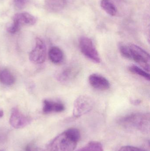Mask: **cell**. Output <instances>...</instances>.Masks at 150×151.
Returning <instances> with one entry per match:
<instances>
[{"mask_svg":"<svg viewBox=\"0 0 150 151\" xmlns=\"http://www.w3.org/2000/svg\"><path fill=\"white\" fill-rule=\"evenodd\" d=\"M67 0H45V6L47 11L50 12H57L64 9Z\"/></svg>","mask_w":150,"mask_h":151,"instance_id":"7c38bea8","label":"cell"},{"mask_svg":"<svg viewBox=\"0 0 150 151\" xmlns=\"http://www.w3.org/2000/svg\"><path fill=\"white\" fill-rule=\"evenodd\" d=\"M48 57L50 61L54 64L60 63L64 59V54L62 50L57 47H53L48 52Z\"/></svg>","mask_w":150,"mask_h":151,"instance_id":"4fadbf2b","label":"cell"},{"mask_svg":"<svg viewBox=\"0 0 150 151\" xmlns=\"http://www.w3.org/2000/svg\"><path fill=\"white\" fill-rule=\"evenodd\" d=\"M80 67L76 64H70L57 72L55 76L59 81L68 83L72 81L80 72Z\"/></svg>","mask_w":150,"mask_h":151,"instance_id":"8992f818","label":"cell"},{"mask_svg":"<svg viewBox=\"0 0 150 151\" xmlns=\"http://www.w3.org/2000/svg\"><path fill=\"white\" fill-rule=\"evenodd\" d=\"M103 145L97 141L90 142L86 145L77 151H104Z\"/></svg>","mask_w":150,"mask_h":151,"instance_id":"2e32d148","label":"cell"},{"mask_svg":"<svg viewBox=\"0 0 150 151\" xmlns=\"http://www.w3.org/2000/svg\"><path fill=\"white\" fill-rule=\"evenodd\" d=\"M65 107L63 103L58 101L45 99L43 101V107L42 111L45 114L51 113H60L65 110Z\"/></svg>","mask_w":150,"mask_h":151,"instance_id":"8fae6325","label":"cell"},{"mask_svg":"<svg viewBox=\"0 0 150 151\" xmlns=\"http://www.w3.org/2000/svg\"><path fill=\"white\" fill-rule=\"evenodd\" d=\"M119 50L120 53L123 57L129 59V46L121 44L119 47Z\"/></svg>","mask_w":150,"mask_h":151,"instance_id":"d6986e66","label":"cell"},{"mask_svg":"<svg viewBox=\"0 0 150 151\" xmlns=\"http://www.w3.org/2000/svg\"><path fill=\"white\" fill-rule=\"evenodd\" d=\"M46 56V48L43 41L37 38L33 49L29 54V59L34 63L41 64L45 62Z\"/></svg>","mask_w":150,"mask_h":151,"instance_id":"52a82bcc","label":"cell"},{"mask_svg":"<svg viewBox=\"0 0 150 151\" xmlns=\"http://www.w3.org/2000/svg\"><path fill=\"white\" fill-rule=\"evenodd\" d=\"M100 6L102 9L111 16H115L117 13V9L111 0H101Z\"/></svg>","mask_w":150,"mask_h":151,"instance_id":"9a60e30c","label":"cell"},{"mask_svg":"<svg viewBox=\"0 0 150 151\" xmlns=\"http://www.w3.org/2000/svg\"><path fill=\"white\" fill-rule=\"evenodd\" d=\"M133 104H140V101L139 100H133Z\"/></svg>","mask_w":150,"mask_h":151,"instance_id":"7402d4cb","label":"cell"},{"mask_svg":"<svg viewBox=\"0 0 150 151\" xmlns=\"http://www.w3.org/2000/svg\"><path fill=\"white\" fill-rule=\"evenodd\" d=\"M121 126L128 130L139 131L148 134L150 130V116L149 114L135 113L121 118L119 121Z\"/></svg>","mask_w":150,"mask_h":151,"instance_id":"7a4b0ae2","label":"cell"},{"mask_svg":"<svg viewBox=\"0 0 150 151\" xmlns=\"http://www.w3.org/2000/svg\"><path fill=\"white\" fill-rule=\"evenodd\" d=\"M118 151H146L143 149L132 146H124L122 147Z\"/></svg>","mask_w":150,"mask_h":151,"instance_id":"44dd1931","label":"cell"},{"mask_svg":"<svg viewBox=\"0 0 150 151\" xmlns=\"http://www.w3.org/2000/svg\"><path fill=\"white\" fill-rule=\"evenodd\" d=\"M79 46L82 54L92 62L99 63H100V57L91 39L82 36L79 39Z\"/></svg>","mask_w":150,"mask_h":151,"instance_id":"3957f363","label":"cell"},{"mask_svg":"<svg viewBox=\"0 0 150 151\" xmlns=\"http://www.w3.org/2000/svg\"><path fill=\"white\" fill-rule=\"evenodd\" d=\"M12 24L20 29L23 26H32L35 24L37 22V19L28 12H22L15 14L12 17Z\"/></svg>","mask_w":150,"mask_h":151,"instance_id":"9c48e42d","label":"cell"},{"mask_svg":"<svg viewBox=\"0 0 150 151\" xmlns=\"http://www.w3.org/2000/svg\"><path fill=\"white\" fill-rule=\"evenodd\" d=\"M30 0H13L14 6L17 9H24L30 2Z\"/></svg>","mask_w":150,"mask_h":151,"instance_id":"ac0fdd59","label":"cell"},{"mask_svg":"<svg viewBox=\"0 0 150 151\" xmlns=\"http://www.w3.org/2000/svg\"><path fill=\"white\" fill-rule=\"evenodd\" d=\"M129 59H132L141 65L144 70L149 72L150 71L149 54L135 44L129 46Z\"/></svg>","mask_w":150,"mask_h":151,"instance_id":"277c9868","label":"cell"},{"mask_svg":"<svg viewBox=\"0 0 150 151\" xmlns=\"http://www.w3.org/2000/svg\"><path fill=\"white\" fill-rule=\"evenodd\" d=\"M129 69L132 73L139 76L146 80L150 81V74L144 69H141L136 65H131L129 66Z\"/></svg>","mask_w":150,"mask_h":151,"instance_id":"e0dca14e","label":"cell"},{"mask_svg":"<svg viewBox=\"0 0 150 151\" xmlns=\"http://www.w3.org/2000/svg\"><path fill=\"white\" fill-rule=\"evenodd\" d=\"M0 82L7 86L14 84L15 78L14 76L7 69H3L0 71Z\"/></svg>","mask_w":150,"mask_h":151,"instance_id":"5bb4252c","label":"cell"},{"mask_svg":"<svg viewBox=\"0 0 150 151\" xmlns=\"http://www.w3.org/2000/svg\"><path fill=\"white\" fill-rule=\"evenodd\" d=\"M78 129H68L55 137L48 145V151H74L80 140Z\"/></svg>","mask_w":150,"mask_h":151,"instance_id":"6da1fadb","label":"cell"},{"mask_svg":"<svg viewBox=\"0 0 150 151\" xmlns=\"http://www.w3.org/2000/svg\"><path fill=\"white\" fill-rule=\"evenodd\" d=\"M22 151H47L34 144L28 145Z\"/></svg>","mask_w":150,"mask_h":151,"instance_id":"ffe728a7","label":"cell"},{"mask_svg":"<svg viewBox=\"0 0 150 151\" xmlns=\"http://www.w3.org/2000/svg\"><path fill=\"white\" fill-rule=\"evenodd\" d=\"M89 82L91 86L95 89L107 90L110 88V82L105 77L100 74L93 73L90 76Z\"/></svg>","mask_w":150,"mask_h":151,"instance_id":"30bf717a","label":"cell"},{"mask_svg":"<svg viewBox=\"0 0 150 151\" xmlns=\"http://www.w3.org/2000/svg\"><path fill=\"white\" fill-rule=\"evenodd\" d=\"M94 106L93 99L87 95H81L75 100L73 115L75 118H79L90 111Z\"/></svg>","mask_w":150,"mask_h":151,"instance_id":"5b68a950","label":"cell"},{"mask_svg":"<svg viewBox=\"0 0 150 151\" xmlns=\"http://www.w3.org/2000/svg\"><path fill=\"white\" fill-rule=\"evenodd\" d=\"M4 112L2 110H0V118H2L3 116Z\"/></svg>","mask_w":150,"mask_h":151,"instance_id":"603a6c76","label":"cell"},{"mask_svg":"<svg viewBox=\"0 0 150 151\" xmlns=\"http://www.w3.org/2000/svg\"><path fill=\"white\" fill-rule=\"evenodd\" d=\"M0 151H2V150H0Z\"/></svg>","mask_w":150,"mask_h":151,"instance_id":"cb8c5ba5","label":"cell"},{"mask_svg":"<svg viewBox=\"0 0 150 151\" xmlns=\"http://www.w3.org/2000/svg\"><path fill=\"white\" fill-rule=\"evenodd\" d=\"M31 121L30 117L23 114L17 107L12 108L9 122L11 127L14 128H23L29 125Z\"/></svg>","mask_w":150,"mask_h":151,"instance_id":"ba28073f","label":"cell"}]
</instances>
